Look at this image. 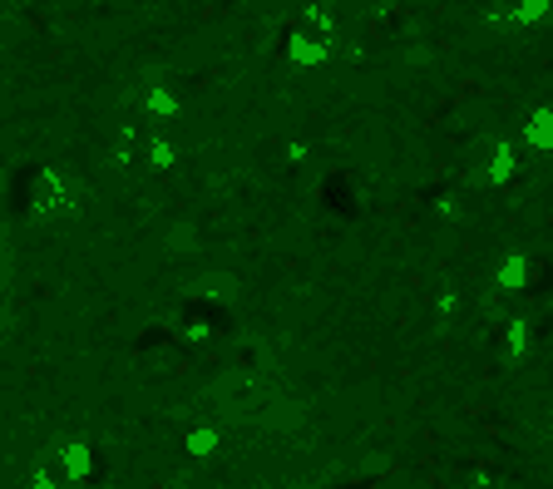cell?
Returning <instances> with one entry per match:
<instances>
[{"label": "cell", "mask_w": 553, "mask_h": 489, "mask_svg": "<svg viewBox=\"0 0 553 489\" xmlns=\"http://www.w3.org/2000/svg\"><path fill=\"white\" fill-rule=\"evenodd\" d=\"M529 277H534V272H529V257L514 252V257L499 262V287H514V292H519V287H529Z\"/></svg>", "instance_id": "cell-9"}, {"label": "cell", "mask_w": 553, "mask_h": 489, "mask_svg": "<svg viewBox=\"0 0 553 489\" xmlns=\"http://www.w3.org/2000/svg\"><path fill=\"white\" fill-rule=\"evenodd\" d=\"M149 163H154V168H173V163H178V144H173V139H154V144H149Z\"/></svg>", "instance_id": "cell-12"}, {"label": "cell", "mask_w": 553, "mask_h": 489, "mask_svg": "<svg viewBox=\"0 0 553 489\" xmlns=\"http://www.w3.org/2000/svg\"><path fill=\"white\" fill-rule=\"evenodd\" d=\"M55 455H60V470H65V480L79 485V480H89L94 475V450L84 445V440H60L55 445Z\"/></svg>", "instance_id": "cell-4"}, {"label": "cell", "mask_w": 553, "mask_h": 489, "mask_svg": "<svg viewBox=\"0 0 553 489\" xmlns=\"http://www.w3.org/2000/svg\"><path fill=\"white\" fill-rule=\"evenodd\" d=\"M519 173V154H514V144H494L489 149V168H484V178L489 183H509Z\"/></svg>", "instance_id": "cell-6"}, {"label": "cell", "mask_w": 553, "mask_h": 489, "mask_svg": "<svg viewBox=\"0 0 553 489\" xmlns=\"http://www.w3.org/2000/svg\"><path fill=\"white\" fill-rule=\"evenodd\" d=\"M524 144L539 149V154H553V109L549 104L529 109V119H524Z\"/></svg>", "instance_id": "cell-5"}, {"label": "cell", "mask_w": 553, "mask_h": 489, "mask_svg": "<svg viewBox=\"0 0 553 489\" xmlns=\"http://www.w3.org/2000/svg\"><path fill=\"white\" fill-rule=\"evenodd\" d=\"M30 208H35L40 218L65 223V218L79 213V188L60 173V168H40V173L30 178Z\"/></svg>", "instance_id": "cell-2"}, {"label": "cell", "mask_w": 553, "mask_h": 489, "mask_svg": "<svg viewBox=\"0 0 553 489\" xmlns=\"http://www.w3.org/2000/svg\"><path fill=\"white\" fill-rule=\"evenodd\" d=\"M218 445H223V430H218V425H193V430H188V455L203 460V455H213Z\"/></svg>", "instance_id": "cell-10"}, {"label": "cell", "mask_w": 553, "mask_h": 489, "mask_svg": "<svg viewBox=\"0 0 553 489\" xmlns=\"http://www.w3.org/2000/svg\"><path fill=\"white\" fill-rule=\"evenodd\" d=\"M282 391L272 386V381H262V376H252V371H237V376H223V386H218V401L228 415H262V410L272 406Z\"/></svg>", "instance_id": "cell-3"}, {"label": "cell", "mask_w": 553, "mask_h": 489, "mask_svg": "<svg viewBox=\"0 0 553 489\" xmlns=\"http://www.w3.org/2000/svg\"><path fill=\"white\" fill-rule=\"evenodd\" d=\"M331 45H336V20H331L326 10H307L302 25L287 35V60H292L297 70H316V65L331 55Z\"/></svg>", "instance_id": "cell-1"}, {"label": "cell", "mask_w": 553, "mask_h": 489, "mask_svg": "<svg viewBox=\"0 0 553 489\" xmlns=\"http://www.w3.org/2000/svg\"><path fill=\"white\" fill-rule=\"evenodd\" d=\"M144 114H149V119H173V114H178V94L163 89V84L149 89V94H144Z\"/></svg>", "instance_id": "cell-11"}, {"label": "cell", "mask_w": 553, "mask_h": 489, "mask_svg": "<svg viewBox=\"0 0 553 489\" xmlns=\"http://www.w3.org/2000/svg\"><path fill=\"white\" fill-rule=\"evenodd\" d=\"M0 277H5V243H0Z\"/></svg>", "instance_id": "cell-14"}, {"label": "cell", "mask_w": 553, "mask_h": 489, "mask_svg": "<svg viewBox=\"0 0 553 489\" xmlns=\"http://www.w3.org/2000/svg\"><path fill=\"white\" fill-rule=\"evenodd\" d=\"M30 489H70L65 480V470H60V455L50 450L45 460H35V470H30Z\"/></svg>", "instance_id": "cell-7"}, {"label": "cell", "mask_w": 553, "mask_h": 489, "mask_svg": "<svg viewBox=\"0 0 553 489\" xmlns=\"http://www.w3.org/2000/svg\"><path fill=\"white\" fill-rule=\"evenodd\" d=\"M524 336H529V326H524V322H514V326H509V351H514V356L524 351Z\"/></svg>", "instance_id": "cell-13"}, {"label": "cell", "mask_w": 553, "mask_h": 489, "mask_svg": "<svg viewBox=\"0 0 553 489\" xmlns=\"http://www.w3.org/2000/svg\"><path fill=\"white\" fill-rule=\"evenodd\" d=\"M544 15H553V0H514V15H509V25L529 30V25H539Z\"/></svg>", "instance_id": "cell-8"}]
</instances>
